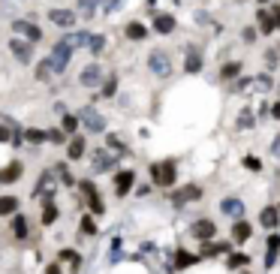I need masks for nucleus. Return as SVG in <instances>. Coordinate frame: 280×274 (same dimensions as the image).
Listing matches in <instances>:
<instances>
[{"label":"nucleus","mask_w":280,"mask_h":274,"mask_svg":"<svg viewBox=\"0 0 280 274\" xmlns=\"http://www.w3.org/2000/svg\"><path fill=\"white\" fill-rule=\"evenodd\" d=\"M175 178H178V163L175 160H160V163L151 166V181L157 187H172Z\"/></svg>","instance_id":"1"},{"label":"nucleus","mask_w":280,"mask_h":274,"mask_svg":"<svg viewBox=\"0 0 280 274\" xmlns=\"http://www.w3.org/2000/svg\"><path fill=\"white\" fill-rule=\"evenodd\" d=\"M148 66H151V72L157 78H169L172 75V60H169L166 51H151L148 54Z\"/></svg>","instance_id":"2"},{"label":"nucleus","mask_w":280,"mask_h":274,"mask_svg":"<svg viewBox=\"0 0 280 274\" xmlns=\"http://www.w3.org/2000/svg\"><path fill=\"white\" fill-rule=\"evenodd\" d=\"M69 54H72V48H69V45H63V42H57V45H54V51H51V57H48L51 69H54V72H63V69H66V63H69Z\"/></svg>","instance_id":"3"},{"label":"nucleus","mask_w":280,"mask_h":274,"mask_svg":"<svg viewBox=\"0 0 280 274\" xmlns=\"http://www.w3.org/2000/svg\"><path fill=\"white\" fill-rule=\"evenodd\" d=\"M202 196V187L199 184H187V187H181L175 196H172V202L175 205H184V202H193V199H199Z\"/></svg>","instance_id":"4"},{"label":"nucleus","mask_w":280,"mask_h":274,"mask_svg":"<svg viewBox=\"0 0 280 274\" xmlns=\"http://www.w3.org/2000/svg\"><path fill=\"white\" fill-rule=\"evenodd\" d=\"M133 181H136V172H130V169L118 172V178H115V193H118V196H127L130 187H133Z\"/></svg>","instance_id":"5"},{"label":"nucleus","mask_w":280,"mask_h":274,"mask_svg":"<svg viewBox=\"0 0 280 274\" xmlns=\"http://www.w3.org/2000/svg\"><path fill=\"white\" fill-rule=\"evenodd\" d=\"M78 81H81L84 87H97V84L103 81V69L90 63V66H84V69H81V78H78Z\"/></svg>","instance_id":"6"},{"label":"nucleus","mask_w":280,"mask_h":274,"mask_svg":"<svg viewBox=\"0 0 280 274\" xmlns=\"http://www.w3.org/2000/svg\"><path fill=\"white\" fill-rule=\"evenodd\" d=\"M48 18H51L57 27H72V24H75V15H72L69 9H51Z\"/></svg>","instance_id":"7"},{"label":"nucleus","mask_w":280,"mask_h":274,"mask_svg":"<svg viewBox=\"0 0 280 274\" xmlns=\"http://www.w3.org/2000/svg\"><path fill=\"white\" fill-rule=\"evenodd\" d=\"M214 232H217L214 220H199V223H193V235H196V238H202V241L214 238Z\"/></svg>","instance_id":"8"},{"label":"nucleus","mask_w":280,"mask_h":274,"mask_svg":"<svg viewBox=\"0 0 280 274\" xmlns=\"http://www.w3.org/2000/svg\"><path fill=\"white\" fill-rule=\"evenodd\" d=\"M12 27H15V33H24V36H27L30 42H36V39H42V30H39V27H33L30 21H15Z\"/></svg>","instance_id":"9"},{"label":"nucleus","mask_w":280,"mask_h":274,"mask_svg":"<svg viewBox=\"0 0 280 274\" xmlns=\"http://www.w3.org/2000/svg\"><path fill=\"white\" fill-rule=\"evenodd\" d=\"M220 211H223V214H229V217H235V220H241L244 205H241L238 199H223V202H220Z\"/></svg>","instance_id":"10"},{"label":"nucleus","mask_w":280,"mask_h":274,"mask_svg":"<svg viewBox=\"0 0 280 274\" xmlns=\"http://www.w3.org/2000/svg\"><path fill=\"white\" fill-rule=\"evenodd\" d=\"M21 172H24V166H21V163H9V166L0 172V184H12V181H18V178H21Z\"/></svg>","instance_id":"11"},{"label":"nucleus","mask_w":280,"mask_h":274,"mask_svg":"<svg viewBox=\"0 0 280 274\" xmlns=\"http://www.w3.org/2000/svg\"><path fill=\"white\" fill-rule=\"evenodd\" d=\"M253 235V229H250V223L247 220H235V226H232V238L241 244V241H247Z\"/></svg>","instance_id":"12"},{"label":"nucleus","mask_w":280,"mask_h":274,"mask_svg":"<svg viewBox=\"0 0 280 274\" xmlns=\"http://www.w3.org/2000/svg\"><path fill=\"white\" fill-rule=\"evenodd\" d=\"M259 223L265 226V229H274L280 223V214H277V208H262V214H259Z\"/></svg>","instance_id":"13"},{"label":"nucleus","mask_w":280,"mask_h":274,"mask_svg":"<svg viewBox=\"0 0 280 274\" xmlns=\"http://www.w3.org/2000/svg\"><path fill=\"white\" fill-rule=\"evenodd\" d=\"M81 121H84V124H87V130H94V133H100V130H103V118H100L97 112H90V109H84V112H81Z\"/></svg>","instance_id":"14"},{"label":"nucleus","mask_w":280,"mask_h":274,"mask_svg":"<svg viewBox=\"0 0 280 274\" xmlns=\"http://www.w3.org/2000/svg\"><path fill=\"white\" fill-rule=\"evenodd\" d=\"M265 244H268V250H265V265L271 268V265H274V259H277V250H280V238H277V235H271V238H268Z\"/></svg>","instance_id":"15"},{"label":"nucleus","mask_w":280,"mask_h":274,"mask_svg":"<svg viewBox=\"0 0 280 274\" xmlns=\"http://www.w3.org/2000/svg\"><path fill=\"white\" fill-rule=\"evenodd\" d=\"M9 48H12V54H15L21 63H27V60H30V45H27V42H18V39H12V45H9Z\"/></svg>","instance_id":"16"},{"label":"nucleus","mask_w":280,"mask_h":274,"mask_svg":"<svg viewBox=\"0 0 280 274\" xmlns=\"http://www.w3.org/2000/svg\"><path fill=\"white\" fill-rule=\"evenodd\" d=\"M154 27H157L160 33H172V30H175V18H172V15H157V18H154Z\"/></svg>","instance_id":"17"},{"label":"nucleus","mask_w":280,"mask_h":274,"mask_svg":"<svg viewBox=\"0 0 280 274\" xmlns=\"http://www.w3.org/2000/svg\"><path fill=\"white\" fill-rule=\"evenodd\" d=\"M202 69V54L196 48H187V72H199Z\"/></svg>","instance_id":"18"},{"label":"nucleus","mask_w":280,"mask_h":274,"mask_svg":"<svg viewBox=\"0 0 280 274\" xmlns=\"http://www.w3.org/2000/svg\"><path fill=\"white\" fill-rule=\"evenodd\" d=\"M15 208H18V199L15 196H0V217L15 214Z\"/></svg>","instance_id":"19"},{"label":"nucleus","mask_w":280,"mask_h":274,"mask_svg":"<svg viewBox=\"0 0 280 274\" xmlns=\"http://www.w3.org/2000/svg\"><path fill=\"white\" fill-rule=\"evenodd\" d=\"M274 27H277V18H274V15H268V12L262 9V12H259V30H262V33H271Z\"/></svg>","instance_id":"20"},{"label":"nucleus","mask_w":280,"mask_h":274,"mask_svg":"<svg viewBox=\"0 0 280 274\" xmlns=\"http://www.w3.org/2000/svg\"><path fill=\"white\" fill-rule=\"evenodd\" d=\"M66 154H69V160H78V157H84V139H81V136H75V139L69 142V151H66Z\"/></svg>","instance_id":"21"},{"label":"nucleus","mask_w":280,"mask_h":274,"mask_svg":"<svg viewBox=\"0 0 280 274\" xmlns=\"http://www.w3.org/2000/svg\"><path fill=\"white\" fill-rule=\"evenodd\" d=\"M87 39H90V36H84V33H69V36H63L60 42L69 45V48H75V45H87Z\"/></svg>","instance_id":"22"},{"label":"nucleus","mask_w":280,"mask_h":274,"mask_svg":"<svg viewBox=\"0 0 280 274\" xmlns=\"http://www.w3.org/2000/svg\"><path fill=\"white\" fill-rule=\"evenodd\" d=\"M54 220H57V208L51 205V199H45V208H42V223H45V226H51Z\"/></svg>","instance_id":"23"},{"label":"nucleus","mask_w":280,"mask_h":274,"mask_svg":"<svg viewBox=\"0 0 280 274\" xmlns=\"http://www.w3.org/2000/svg\"><path fill=\"white\" fill-rule=\"evenodd\" d=\"M199 256H193V253H187V250H178V256H175V268H187V265H193Z\"/></svg>","instance_id":"24"},{"label":"nucleus","mask_w":280,"mask_h":274,"mask_svg":"<svg viewBox=\"0 0 280 274\" xmlns=\"http://www.w3.org/2000/svg\"><path fill=\"white\" fill-rule=\"evenodd\" d=\"M12 235H15V238H24V235H27V220H24L21 214L12 220Z\"/></svg>","instance_id":"25"},{"label":"nucleus","mask_w":280,"mask_h":274,"mask_svg":"<svg viewBox=\"0 0 280 274\" xmlns=\"http://www.w3.org/2000/svg\"><path fill=\"white\" fill-rule=\"evenodd\" d=\"M145 33H148V30H145V27H142L139 21L127 24V36H130V39H145Z\"/></svg>","instance_id":"26"},{"label":"nucleus","mask_w":280,"mask_h":274,"mask_svg":"<svg viewBox=\"0 0 280 274\" xmlns=\"http://www.w3.org/2000/svg\"><path fill=\"white\" fill-rule=\"evenodd\" d=\"M238 72H241V63H238V60H232V63L220 66V75H223V78H235Z\"/></svg>","instance_id":"27"},{"label":"nucleus","mask_w":280,"mask_h":274,"mask_svg":"<svg viewBox=\"0 0 280 274\" xmlns=\"http://www.w3.org/2000/svg\"><path fill=\"white\" fill-rule=\"evenodd\" d=\"M112 166H115V157L97 154V160H94V169H97V172H103V169H112Z\"/></svg>","instance_id":"28"},{"label":"nucleus","mask_w":280,"mask_h":274,"mask_svg":"<svg viewBox=\"0 0 280 274\" xmlns=\"http://www.w3.org/2000/svg\"><path fill=\"white\" fill-rule=\"evenodd\" d=\"M247 262H250V256H247V253H235V256H229V262H226V265H229V268H241V265H247Z\"/></svg>","instance_id":"29"},{"label":"nucleus","mask_w":280,"mask_h":274,"mask_svg":"<svg viewBox=\"0 0 280 274\" xmlns=\"http://www.w3.org/2000/svg\"><path fill=\"white\" fill-rule=\"evenodd\" d=\"M48 139V133H42V130H27V142L30 145H39V142H45Z\"/></svg>","instance_id":"30"},{"label":"nucleus","mask_w":280,"mask_h":274,"mask_svg":"<svg viewBox=\"0 0 280 274\" xmlns=\"http://www.w3.org/2000/svg\"><path fill=\"white\" fill-rule=\"evenodd\" d=\"M103 45H106V39H103V36H90V39H87V48H90L94 54H100V51H103Z\"/></svg>","instance_id":"31"},{"label":"nucleus","mask_w":280,"mask_h":274,"mask_svg":"<svg viewBox=\"0 0 280 274\" xmlns=\"http://www.w3.org/2000/svg\"><path fill=\"white\" fill-rule=\"evenodd\" d=\"M66 133H75V127H78V118L75 115H63V124H60Z\"/></svg>","instance_id":"32"},{"label":"nucleus","mask_w":280,"mask_h":274,"mask_svg":"<svg viewBox=\"0 0 280 274\" xmlns=\"http://www.w3.org/2000/svg\"><path fill=\"white\" fill-rule=\"evenodd\" d=\"M87 205L94 208V214H103V202H100V196L94 193V196H87Z\"/></svg>","instance_id":"33"},{"label":"nucleus","mask_w":280,"mask_h":274,"mask_svg":"<svg viewBox=\"0 0 280 274\" xmlns=\"http://www.w3.org/2000/svg\"><path fill=\"white\" fill-rule=\"evenodd\" d=\"M238 127L244 130V127H253V115L250 112H241V118H238Z\"/></svg>","instance_id":"34"},{"label":"nucleus","mask_w":280,"mask_h":274,"mask_svg":"<svg viewBox=\"0 0 280 274\" xmlns=\"http://www.w3.org/2000/svg\"><path fill=\"white\" fill-rule=\"evenodd\" d=\"M226 250H229L226 244H208V247H205V253H211V256H214V253H226Z\"/></svg>","instance_id":"35"},{"label":"nucleus","mask_w":280,"mask_h":274,"mask_svg":"<svg viewBox=\"0 0 280 274\" xmlns=\"http://www.w3.org/2000/svg\"><path fill=\"white\" fill-rule=\"evenodd\" d=\"M81 229H84L87 235H94V232H97V226H94V220H90V217H84V220H81Z\"/></svg>","instance_id":"36"},{"label":"nucleus","mask_w":280,"mask_h":274,"mask_svg":"<svg viewBox=\"0 0 280 274\" xmlns=\"http://www.w3.org/2000/svg\"><path fill=\"white\" fill-rule=\"evenodd\" d=\"M57 175H60V181H66V184H72V175L66 172V166H57Z\"/></svg>","instance_id":"37"},{"label":"nucleus","mask_w":280,"mask_h":274,"mask_svg":"<svg viewBox=\"0 0 280 274\" xmlns=\"http://www.w3.org/2000/svg\"><path fill=\"white\" fill-rule=\"evenodd\" d=\"M244 166H247V169H259V160H256V157H244Z\"/></svg>","instance_id":"38"},{"label":"nucleus","mask_w":280,"mask_h":274,"mask_svg":"<svg viewBox=\"0 0 280 274\" xmlns=\"http://www.w3.org/2000/svg\"><path fill=\"white\" fill-rule=\"evenodd\" d=\"M78 3H81V9H87V12H90V9L97 6V0H78Z\"/></svg>","instance_id":"39"},{"label":"nucleus","mask_w":280,"mask_h":274,"mask_svg":"<svg viewBox=\"0 0 280 274\" xmlns=\"http://www.w3.org/2000/svg\"><path fill=\"white\" fill-rule=\"evenodd\" d=\"M244 39H247V42H253V39H256V30H250V27H247V30H244Z\"/></svg>","instance_id":"40"},{"label":"nucleus","mask_w":280,"mask_h":274,"mask_svg":"<svg viewBox=\"0 0 280 274\" xmlns=\"http://www.w3.org/2000/svg\"><path fill=\"white\" fill-rule=\"evenodd\" d=\"M45 274H63V271H60V265H48V268H45Z\"/></svg>","instance_id":"41"},{"label":"nucleus","mask_w":280,"mask_h":274,"mask_svg":"<svg viewBox=\"0 0 280 274\" xmlns=\"http://www.w3.org/2000/svg\"><path fill=\"white\" fill-rule=\"evenodd\" d=\"M9 136H12V133H9V130H6V127H0V142H6V139H9Z\"/></svg>","instance_id":"42"},{"label":"nucleus","mask_w":280,"mask_h":274,"mask_svg":"<svg viewBox=\"0 0 280 274\" xmlns=\"http://www.w3.org/2000/svg\"><path fill=\"white\" fill-rule=\"evenodd\" d=\"M271 115H274V118H277V121H280V103H274V109H271Z\"/></svg>","instance_id":"43"},{"label":"nucleus","mask_w":280,"mask_h":274,"mask_svg":"<svg viewBox=\"0 0 280 274\" xmlns=\"http://www.w3.org/2000/svg\"><path fill=\"white\" fill-rule=\"evenodd\" d=\"M274 18H277V27H280V6H274Z\"/></svg>","instance_id":"44"},{"label":"nucleus","mask_w":280,"mask_h":274,"mask_svg":"<svg viewBox=\"0 0 280 274\" xmlns=\"http://www.w3.org/2000/svg\"><path fill=\"white\" fill-rule=\"evenodd\" d=\"M262 3H265V0H262Z\"/></svg>","instance_id":"45"}]
</instances>
